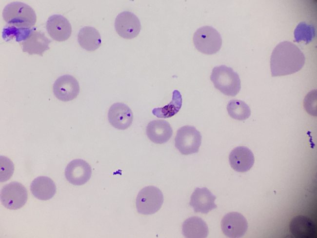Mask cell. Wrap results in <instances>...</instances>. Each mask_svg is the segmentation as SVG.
Segmentation results:
<instances>
[{"label": "cell", "mask_w": 317, "mask_h": 238, "mask_svg": "<svg viewBox=\"0 0 317 238\" xmlns=\"http://www.w3.org/2000/svg\"><path fill=\"white\" fill-rule=\"evenodd\" d=\"M27 198L26 188L17 181L5 185L0 190V202L8 209L17 210L21 208L26 203Z\"/></svg>", "instance_id": "52a82bcc"}, {"label": "cell", "mask_w": 317, "mask_h": 238, "mask_svg": "<svg viewBox=\"0 0 317 238\" xmlns=\"http://www.w3.org/2000/svg\"><path fill=\"white\" fill-rule=\"evenodd\" d=\"M305 58L303 52L293 43L284 41L274 49L270 59L272 77L292 74L303 66Z\"/></svg>", "instance_id": "6da1fadb"}, {"label": "cell", "mask_w": 317, "mask_h": 238, "mask_svg": "<svg viewBox=\"0 0 317 238\" xmlns=\"http://www.w3.org/2000/svg\"><path fill=\"white\" fill-rule=\"evenodd\" d=\"M193 42L198 51L205 54L212 55L220 49L222 38L215 28L210 26H204L195 32Z\"/></svg>", "instance_id": "277c9868"}, {"label": "cell", "mask_w": 317, "mask_h": 238, "mask_svg": "<svg viewBox=\"0 0 317 238\" xmlns=\"http://www.w3.org/2000/svg\"><path fill=\"white\" fill-rule=\"evenodd\" d=\"M46 28L50 36L58 41L67 40L72 33L70 22L66 18L59 14H54L48 18Z\"/></svg>", "instance_id": "4fadbf2b"}, {"label": "cell", "mask_w": 317, "mask_h": 238, "mask_svg": "<svg viewBox=\"0 0 317 238\" xmlns=\"http://www.w3.org/2000/svg\"><path fill=\"white\" fill-rule=\"evenodd\" d=\"M227 110L232 118L238 120H245L251 115V110L249 106L244 101L239 99L229 101Z\"/></svg>", "instance_id": "603a6c76"}, {"label": "cell", "mask_w": 317, "mask_h": 238, "mask_svg": "<svg viewBox=\"0 0 317 238\" xmlns=\"http://www.w3.org/2000/svg\"><path fill=\"white\" fill-rule=\"evenodd\" d=\"M182 104V96L180 92L175 90L173 92L172 99L167 105L152 110L154 115L158 118H169L175 115L180 109Z\"/></svg>", "instance_id": "7402d4cb"}, {"label": "cell", "mask_w": 317, "mask_h": 238, "mask_svg": "<svg viewBox=\"0 0 317 238\" xmlns=\"http://www.w3.org/2000/svg\"><path fill=\"white\" fill-rule=\"evenodd\" d=\"M316 92V90L310 92L306 96L304 100L306 110L310 114H313V116H316L315 114V112L316 113V110H315V108L316 109V94L315 95Z\"/></svg>", "instance_id": "4316f807"}, {"label": "cell", "mask_w": 317, "mask_h": 238, "mask_svg": "<svg viewBox=\"0 0 317 238\" xmlns=\"http://www.w3.org/2000/svg\"><path fill=\"white\" fill-rule=\"evenodd\" d=\"M30 191L37 198L47 200L55 195L56 186L53 180L46 176H40L35 178L31 182Z\"/></svg>", "instance_id": "ac0fdd59"}, {"label": "cell", "mask_w": 317, "mask_h": 238, "mask_svg": "<svg viewBox=\"0 0 317 238\" xmlns=\"http://www.w3.org/2000/svg\"><path fill=\"white\" fill-rule=\"evenodd\" d=\"M14 171L12 161L7 158L0 156V182H4L9 179Z\"/></svg>", "instance_id": "484cf974"}, {"label": "cell", "mask_w": 317, "mask_h": 238, "mask_svg": "<svg viewBox=\"0 0 317 238\" xmlns=\"http://www.w3.org/2000/svg\"><path fill=\"white\" fill-rule=\"evenodd\" d=\"M78 41L82 48L89 51H95L101 43L99 31L92 26H84L79 30L78 34Z\"/></svg>", "instance_id": "44dd1931"}, {"label": "cell", "mask_w": 317, "mask_h": 238, "mask_svg": "<svg viewBox=\"0 0 317 238\" xmlns=\"http://www.w3.org/2000/svg\"><path fill=\"white\" fill-rule=\"evenodd\" d=\"M182 232L186 238H204L208 236V228L206 223L201 218L192 217L183 223Z\"/></svg>", "instance_id": "ffe728a7"}, {"label": "cell", "mask_w": 317, "mask_h": 238, "mask_svg": "<svg viewBox=\"0 0 317 238\" xmlns=\"http://www.w3.org/2000/svg\"><path fill=\"white\" fill-rule=\"evenodd\" d=\"M315 36V29L311 25L304 22L299 23L294 31V37L296 42L304 41L305 43L311 42Z\"/></svg>", "instance_id": "d4e9b609"}, {"label": "cell", "mask_w": 317, "mask_h": 238, "mask_svg": "<svg viewBox=\"0 0 317 238\" xmlns=\"http://www.w3.org/2000/svg\"><path fill=\"white\" fill-rule=\"evenodd\" d=\"M51 42L44 33L37 31L34 27L29 36L20 44L23 52L30 55L38 54L42 56L44 51L49 49V44Z\"/></svg>", "instance_id": "2e32d148"}, {"label": "cell", "mask_w": 317, "mask_h": 238, "mask_svg": "<svg viewBox=\"0 0 317 238\" xmlns=\"http://www.w3.org/2000/svg\"><path fill=\"white\" fill-rule=\"evenodd\" d=\"M2 18L7 24L20 28H32L36 22V15L33 8L20 1L7 4L2 11Z\"/></svg>", "instance_id": "7a4b0ae2"}, {"label": "cell", "mask_w": 317, "mask_h": 238, "mask_svg": "<svg viewBox=\"0 0 317 238\" xmlns=\"http://www.w3.org/2000/svg\"><path fill=\"white\" fill-rule=\"evenodd\" d=\"M92 169L90 165L82 159L71 161L65 169V176L67 181L74 185H81L90 178Z\"/></svg>", "instance_id": "30bf717a"}, {"label": "cell", "mask_w": 317, "mask_h": 238, "mask_svg": "<svg viewBox=\"0 0 317 238\" xmlns=\"http://www.w3.org/2000/svg\"><path fill=\"white\" fill-rule=\"evenodd\" d=\"M210 79L216 89L228 96H236L241 89L238 74L232 68L224 65L213 69Z\"/></svg>", "instance_id": "3957f363"}, {"label": "cell", "mask_w": 317, "mask_h": 238, "mask_svg": "<svg viewBox=\"0 0 317 238\" xmlns=\"http://www.w3.org/2000/svg\"><path fill=\"white\" fill-rule=\"evenodd\" d=\"M290 228L292 235L297 238H314L316 233L314 222L304 216L294 218L291 221Z\"/></svg>", "instance_id": "d6986e66"}, {"label": "cell", "mask_w": 317, "mask_h": 238, "mask_svg": "<svg viewBox=\"0 0 317 238\" xmlns=\"http://www.w3.org/2000/svg\"><path fill=\"white\" fill-rule=\"evenodd\" d=\"M201 142V135L192 126L185 125L178 129L175 139V145L182 155H190L198 152Z\"/></svg>", "instance_id": "8992f818"}, {"label": "cell", "mask_w": 317, "mask_h": 238, "mask_svg": "<svg viewBox=\"0 0 317 238\" xmlns=\"http://www.w3.org/2000/svg\"><path fill=\"white\" fill-rule=\"evenodd\" d=\"M163 202L161 191L156 187L148 186L139 192L136 198V208L139 214L151 215L159 210Z\"/></svg>", "instance_id": "5b68a950"}, {"label": "cell", "mask_w": 317, "mask_h": 238, "mask_svg": "<svg viewBox=\"0 0 317 238\" xmlns=\"http://www.w3.org/2000/svg\"><path fill=\"white\" fill-rule=\"evenodd\" d=\"M216 198L207 188H196L191 196L189 204L195 212L207 214L217 207L215 203Z\"/></svg>", "instance_id": "5bb4252c"}, {"label": "cell", "mask_w": 317, "mask_h": 238, "mask_svg": "<svg viewBox=\"0 0 317 238\" xmlns=\"http://www.w3.org/2000/svg\"><path fill=\"white\" fill-rule=\"evenodd\" d=\"M53 90L58 99L68 101L77 98L79 93V85L73 76L67 74L60 76L55 80Z\"/></svg>", "instance_id": "9c48e42d"}, {"label": "cell", "mask_w": 317, "mask_h": 238, "mask_svg": "<svg viewBox=\"0 0 317 238\" xmlns=\"http://www.w3.org/2000/svg\"><path fill=\"white\" fill-rule=\"evenodd\" d=\"M146 132L148 138L153 142L162 144L171 138L173 130L168 121L158 119L152 120L148 124Z\"/></svg>", "instance_id": "e0dca14e"}, {"label": "cell", "mask_w": 317, "mask_h": 238, "mask_svg": "<svg viewBox=\"0 0 317 238\" xmlns=\"http://www.w3.org/2000/svg\"><path fill=\"white\" fill-rule=\"evenodd\" d=\"M231 167L238 172H245L253 166L255 158L250 149L245 146H238L234 148L229 156Z\"/></svg>", "instance_id": "9a60e30c"}, {"label": "cell", "mask_w": 317, "mask_h": 238, "mask_svg": "<svg viewBox=\"0 0 317 238\" xmlns=\"http://www.w3.org/2000/svg\"><path fill=\"white\" fill-rule=\"evenodd\" d=\"M115 28L121 37L131 39L136 37L141 29L138 17L132 12L123 11L119 14L115 20Z\"/></svg>", "instance_id": "ba28073f"}, {"label": "cell", "mask_w": 317, "mask_h": 238, "mask_svg": "<svg viewBox=\"0 0 317 238\" xmlns=\"http://www.w3.org/2000/svg\"><path fill=\"white\" fill-rule=\"evenodd\" d=\"M34 28H20L7 24L3 28L2 37L6 41L14 38H16V41L17 42L22 41L29 36Z\"/></svg>", "instance_id": "cb8c5ba5"}, {"label": "cell", "mask_w": 317, "mask_h": 238, "mask_svg": "<svg viewBox=\"0 0 317 238\" xmlns=\"http://www.w3.org/2000/svg\"><path fill=\"white\" fill-rule=\"evenodd\" d=\"M223 234L229 238H238L243 236L248 228V223L244 217L238 212L225 215L221 221Z\"/></svg>", "instance_id": "8fae6325"}, {"label": "cell", "mask_w": 317, "mask_h": 238, "mask_svg": "<svg viewBox=\"0 0 317 238\" xmlns=\"http://www.w3.org/2000/svg\"><path fill=\"white\" fill-rule=\"evenodd\" d=\"M108 119L111 125L115 128L125 130L131 125L133 114L131 109L126 104L117 102L110 107Z\"/></svg>", "instance_id": "7c38bea8"}]
</instances>
